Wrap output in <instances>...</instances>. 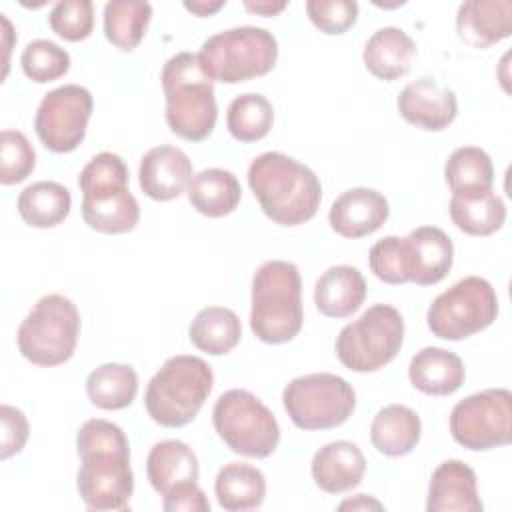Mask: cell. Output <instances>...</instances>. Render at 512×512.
Listing matches in <instances>:
<instances>
[{
	"label": "cell",
	"mask_w": 512,
	"mask_h": 512,
	"mask_svg": "<svg viewBox=\"0 0 512 512\" xmlns=\"http://www.w3.org/2000/svg\"><path fill=\"white\" fill-rule=\"evenodd\" d=\"M80 468L76 488L86 508L122 510L134 492L130 444L124 430L104 418L86 420L76 434Z\"/></svg>",
	"instance_id": "6da1fadb"
},
{
	"label": "cell",
	"mask_w": 512,
	"mask_h": 512,
	"mask_svg": "<svg viewBox=\"0 0 512 512\" xmlns=\"http://www.w3.org/2000/svg\"><path fill=\"white\" fill-rule=\"evenodd\" d=\"M248 184L262 212L280 226L308 222L322 200L318 176L282 152L258 154L248 166Z\"/></svg>",
	"instance_id": "7a4b0ae2"
},
{
	"label": "cell",
	"mask_w": 512,
	"mask_h": 512,
	"mask_svg": "<svg viewBox=\"0 0 512 512\" xmlns=\"http://www.w3.org/2000/svg\"><path fill=\"white\" fill-rule=\"evenodd\" d=\"M168 128L188 140L208 138L216 126L218 106L214 80L202 66L198 54L178 52L166 60L162 74Z\"/></svg>",
	"instance_id": "3957f363"
},
{
	"label": "cell",
	"mask_w": 512,
	"mask_h": 512,
	"mask_svg": "<svg viewBox=\"0 0 512 512\" xmlns=\"http://www.w3.org/2000/svg\"><path fill=\"white\" fill-rule=\"evenodd\" d=\"M302 278L286 260L264 262L252 278L250 328L266 344L290 342L302 328Z\"/></svg>",
	"instance_id": "277c9868"
},
{
	"label": "cell",
	"mask_w": 512,
	"mask_h": 512,
	"mask_svg": "<svg viewBox=\"0 0 512 512\" xmlns=\"http://www.w3.org/2000/svg\"><path fill=\"white\" fill-rule=\"evenodd\" d=\"M82 218L102 234H126L140 220V206L128 188V168L114 152L96 154L80 172Z\"/></svg>",
	"instance_id": "5b68a950"
},
{
	"label": "cell",
	"mask_w": 512,
	"mask_h": 512,
	"mask_svg": "<svg viewBox=\"0 0 512 512\" xmlns=\"http://www.w3.org/2000/svg\"><path fill=\"white\" fill-rule=\"evenodd\" d=\"M212 386L214 374L206 360L190 354L172 356L146 386V412L160 426H186L208 400Z\"/></svg>",
	"instance_id": "8992f818"
},
{
	"label": "cell",
	"mask_w": 512,
	"mask_h": 512,
	"mask_svg": "<svg viewBox=\"0 0 512 512\" xmlns=\"http://www.w3.org/2000/svg\"><path fill=\"white\" fill-rule=\"evenodd\" d=\"M80 336V312L62 294L42 296L22 320L16 342L34 366L52 368L72 358Z\"/></svg>",
	"instance_id": "52a82bcc"
},
{
	"label": "cell",
	"mask_w": 512,
	"mask_h": 512,
	"mask_svg": "<svg viewBox=\"0 0 512 512\" xmlns=\"http://www.w3.org/2000/svg\"><path fill=\"white\" fill-rule=\"evenodd\" d=\"M198 58L212 80L238 84L268 74L278 58V42L260 26H236L204 40Z\"/></svg>",
	"instance_id": "ba28073f"
},
{
	"label": "cell",
	"mask_w": 512,
	"mask_h": 512,
	"mask_svg": "<svg viewBox=\"0 0 512 512\" xmlns=\"http://www.w3.org/2000/svg\"><path fill=\"white\" fill-rule=\"evenodd\" d=\"M212 422L224 444L248 458H266L280 442V426L272 410L242 388H232L218 396Z\"/></svg>",
	"instance_id": "9c48e42d"
},
{
	"label": "cell",
	"mask_w": 512,
	"mask_h": 512,
	"mask_svg": "<svg viewBox=\"0 0 512 512\" xmlns=\"http://www.w3.org/2000/svg\"><path fill=\"white\" fill-rule=\"evenodd\" d=\"M404 342V318L390 304H374L336 338V356L352 372H376L396 358Z\"/></svg>",
	"instance_id": "30bf717a"
},
{
	"label": "cell",
	"mask_w": 512,
	"mask_h": 512,
	"mask_svg": "<svg viewBox=\"0 0 512 512\" xmlns=\"http://www.w3.org/2000/svg\"><path fill=\"white\" fill-rule=\"evenodd\" d=\"M282 404L300 430H330L352 416L356 392L342 376L316 372L290 380Z\"/></svg>",
	"instance_id": "8fae6325"
},
{
	"label": "cell",
	"mask_w": 512,
	"mask_h": 512,
	"mask_svg": "<svg viewBox=\"0 0 512 512\" xmlns=\"http://www.w3.org/2000/svg\"><path fill=\"white\" fill-rule=\"evenodd\" d=\"M496 316L498 298L492 284L480 276H466L432 300L426 324L442 340H464L486 330Z\"/></svg>",
	"instance_id": "7c38bea8"
},
{
	"label": "cell",
	"mask_w": 512,
	"mask_h": 512,
	"mask_svg": "<svg viewBox=\"0 0 512 512\" xmlns=\"http://www.w3.org/2000/svg\"><path fill=\"white\" fill-rule=\"evenodd\" d=\"M452 438L476 452L506 446L512 440V392L486 388L460 400L450 412Z\"/></svg>",
	"instance_id": "4fadbf2b"
},
{
	"label": "cell",
	"mask_w": 512,
	"mask_h": 512,
	"mask_svg": "<svg viewBox=\"0 0 512 512\" xmlns=\"http://www.w3.org/2000/svg\"><path fill=\"white\" fill-rule=\"evenodd\" d=\"M92 108V94L84 86L64 84L50 90L40 100L34 118L40 142L56 154L76 150L86 136Z\"/></svg>",
	"instance_id": "5bb4252c"
},
{
	"label": "cell",
	"mask_w": 512,
	"mask_h": 512,
	"mask_svg": "<svg viewBox=\"0 0 512 512\" xmlns=\"http://www.w3.org/2000/svg\"><path fill=\"white\" fill-rule=\"evenodd\" d=\"M396 106L408 124L428 132L448 128L458 114L456 94L428 76L406 84L398 94Z\"/></svg>",
	"instance_id": "9a60e30c"
},
{
	"label": "cell",
	"mask_w": 512,
	"mask_h": 512,
	"mask_svg": "<svg viewBox=\"0 0 512 512\" xmlns=\"http://www.w3.org/2000/svg\"><path fill=\"white\" fill-rule=\"evenodd\" d=\"M192 180V162L176 146L150 148L138 166V184L142 192L158 202L178 198Z\"/></svg>",
	"instance_id": "2e32d148"
},
{
	"label": "cell",
	"mask_w": 512,
	"mask_h": 512,
	"mask_svg": "<svg viewBox=\"0 0 512 512\" xmlns=\"http://www.w3.org/2000/svg\"><path fill=\"white\" fill-rule=\"evenodd\" d=\"M408 282L432 286L446 278L454 260L450 236L436 226H420L404 236Z\"/></svg>",
	"instance_id": "e0dca14e"
},
{
	"label": "cell",
	"mask_w": 512,
	"mask_h": 512,
	"mask_svg": "<svg viewBox=\"0 0 512 512\" xmlns=\"http://www.w3.org/2000/svg\"><path fill=\"white\" fill-rule=\"evenodd\" d=\"M390 216L388 200L372 188H350L330 206L328 222L344 238H362L376 232Z\"/></svg>",
	"instance_id": "ac0fdd59"
},
{
	"label": "cell",
	"mask_w": 512,
	"mask_h": 512,
	"mask_svg": "<svg viewBox=\"0 0 512 512\" xmlns=\"http://www.w3.org/2000/svg\"><path fill=\"white\" fill-rule=\"evenodd\" d=\"M474 470L462 460H444L430 476L428 512H482Z\"/></svg>",
	"instance_id": "d6986e66"
},
{
	"label": "cell",
	"mask_w": 512,
	"mask_h": 512,
	"mask_svg": "<svg viewBox=\"0 0 512 512\" xmlns=\"http://www.w3.org/2000/svg\"><path fill=\"white\" fill-rule=\"evenodd\" d=\"M456 30L470 48H490L512 34L510 0H468L458 6Z\"/></svg>",
	"instance_id": "ffe728a7"
},
{
	"label": "cell",
	"mask_w": 512,
	"mask_h": 512,
	"mask_svg": "<svg viewBox=\"0 0 512 512\" xmlns=\"http://www.w3.org/2000/svg\"><path fill=\"white\" fill-rule=\"evenodd\" d=\"M310 472L320 490L328 494H342L362 482L366 458L354 442L334 440L316 450Z\"/></svg>",
	"instance_id": "44dd1931"
},
{
	"label": "cell",
	"mask_w": 512,
	"mask_h": 512,
	"mask_svg": "<svg viewBox=\"0 0 512 512\" xmlns=\"http://www.w3.org/2000/svg\"><path fill=\"white\" fill-rule=\"evenodd\" d=\"M408 378L422 394L448 396L464 384L466 370L458 354L444 348L426 346L412 356Z\"/></svg>",
	"instance_id": "7402d4cb"
},
{
	"label": "cell",
	"mask_w": 512,
	"mask_h": 512,
	"mask_svg": "<svg viewBox=\"0 0 512 512\" xmlns=\"http://www.w3.org/2000/svg\"><path fill=\"white\" fill-rule=\"evenodd\" d=\"M416 56L414 40L396 26L378 28L366 42L362 60L366 70L386 82L402 78L410 72Z\"/></svg>",
	"instance_id": "603a6c76"
},
{
	"label": "cell",
	"mask_w": 512,
	"mask_h": 512,
	"mask_svg": "<svg viewBox=\"0 0 512 512\" xmlns=\"http://www.w3.org/2000/svg\"><path fill=\"white\" fill-rule=\"evenodd\" d=\"M366 298V280L362 272L348 264L328 268L314 286V304L328 318H346L354 314Z\"/></svg>",
	"instance_id": "cb8c5ba5"
},
{
	"label": "cell",
	"mask_w": 512,
	"mask_h": 512,
	"mask_svg": "<svg viewBox=\"0 0 512 512\" xmlns=\"http://www.w3.org/2000/svg\"><path fill=\"white\" fill-rule=\"evenodd\" d=\"M150 486L160 494H168L176 486L196 482L200 474L194 450L180 440H160L152 446L146 460Z\"/></svg>",
	"instance_id": "d4e9b609"
},
{
	"label": "cell",
	"mask_w": 512,
	"mask_h": 512,
	"mask_svg": "<svg viewBox=\"0 0 512 512\" xmlns=\"http://www.w3.org/2000/svg\"><path fill=\"white\" fill-rule=\"evenodd\" d=\"M422 422L420 416L404 406L390 404L376 412L370 424V440L374 448L384 456H406L420 442Z\"/></svg>",
	"instance_id": "484cf974"
},
{
	"label": "cell",
	"mask_w": 512,
	"mask_h": 512,
	"mask_svg": "<svg viewBox=\"0 0 512 512\" xmlns=\"http://www.w3.org/2000/svg\"><path fill=\"white\" fill-rule=\"evenodd\" d=\"M242 198L238 178L224 168H206L192 176L188 184V200L192 208L208 218L232 214Z\"/></svg>",
	"instance_id": "4316f807"
},
{
	"label": "cell",
	"mask_w": 512,
	"mask_h": 512,
	"mask_svg": "<svg viewBox=\"0 0 512 512\" xmlns=\"http://www.w3.org/2000/svg\"><path fill=\"white\" fill-rule=\"evenodd\" d=\"M448 210L456 228L470 236H490L506 222L504 200L494 190L452 194Z\"/></svg>",
	"instance_id": "83f0119b"
},
{
	"label": "cell",
	"mask_w": 512,
	"mask_h": 512,
	"mask_svg": "<svg viewBox=\"0 0 512 512\" xmlns=\"http://www.w3.org/2000/svg\"><path fill=\"white\" fill-rule=\"evenodd\" d=\"M214 492L218 504L228 512L254 510L264 502L266 478L252 464L228 462L214 480Z\"/></svg>",
	"instance_id": "f1b7e54d"
},
{
	"label": "cell",
	"mask_w": 512,
	"mask_h": 512,
	"mask_svg": "<svg viewBox=\"0 0 512 512\" xmlns=\"http://www.w3.org/2000/svg\"><path fill=\"white\" fill-rule=\"evenodd\" d=\"M16 208L28 226L54 228L68 218L72 196L66 186L52 180H40L20 192Z\"/></svg>",
	"instance_id": "f546056e"
},
{
	"label": "cell",
	"mask_w": 512,
	"mask_h": 512,
	"mask_svg": "<svg viewBox=\"0 0 512 512\" xmlns=\"http://www.w3.org/2000/svg\"><path fill=\"white\" fill-rule=\"evenodd\" d=\"M188 336L198 350L210 356H222L238 346L242 338V324L234 310L224 306H206L194 316Z\"/></svg>",
	"instance_id": "4dcf8cb0"
},
{
	"label": "cell",
	"mask_w": 512,
	"mask_h": 512,
	"mask_svg": "<svg viewBox=\"0 0 512 512\" xmlns=\"http://www.w3.org/2000/svg\"><path fill=\"white\" fill-rule=\"evenodd\" d=\"M138 392V374L128 364L108 362L92 370L86 378L90 402L102 410H122L130 406Z\"/></svg>",
	"instance_id": "1f68e13d"
},
{
	"label": "cell",
	"mask_w": 512,
	"mask_h": 512,
	"mask_svg": "<svg viewBox=\"0 0 512 512\" xmlns=\"http://www.w3.org/2000/svg\"><path fill=\"white\" fill-rule=\"evenodd\" d=\"M152 4L140 0H112L104 4V34L118 50H134L150 24Z\"/></svg>",
	"instance_id": "d6a6232c"
},
{
	"label": "cell",
	"mask_w": 512,
	"mask_h": 512,
	"mask_svg": "<svg viewBox=\"0 0 512 512\" xmlns=\"http://www.w3.org/2000/svg\"><path fill=\"white\" fill-rule=\"evenodd\" d=\"M444 178L452 194L492 190L494 166L482 148L462 146L448 156L444 164Z\"/></svg>",
	"instance_id": "836d02e7"
},
{
	"label": "cell",
	"mask_w": 512,
	"mask_h": 512,
	"mask_svg": "<svg viewBox=\"0 0 512 512\" xmlns=\"http://www.w3.org/2000/svg\"><path fill=\"white\" fill-rule=\"evenodd\" d=\"M274 122V108L270 100L258 92L236 96L226 112V126L240 142L262 140Z\"/></svg>",
	"instance_id": "e575fe53"
},
{
	"label": "cell",
	"mask_w": 512,
	"mask_h": 512,
	"mask_svg": "<svg viewBox=\"0 0 512 512\" xmlns=\"http://www.w3.org/2000/svg\"><path fill=\"white\" fill-rule=\"evenodd\" d=\"M20 64L32 82L46 84L62 78L70 70V54L56 42L38 38L26 44Z\"/></svg>",
	"instance_id": "d590c367"
},
{
	"label": "cell",
	"mask_w": 512,
	"mask_h": 512,
	"mask_svg": "<svg viewBox=\"0 0 512 512\" xmlns=\"http://www.w3.org/2000/svg\"><path fill=\"white\" fill-rule=\"evenodd\" d=\"M36 166V152L28 138L18 130L0 134V182L4 186L26 180Z\"/></svg>",
	"instance_id": "8d00e7d4"
},
{
	"label": "cell",
	"mask_w": 512,
	"mask_h": 512,
	"mask_svg": "<svg viewBox=\"0 0 512 512\" xmlns=\"http://www.w3.org/2000/svg\"><path fill=\"white\" fill-rule=\"evenodd\" d=\"M48 24L68 42L86 40L94 28V4L90 0L56 2L48 14Z\"/></svg>",
	"instance_id": "74e56055"
},
{
	"label": "cell",
	"mask_w": 512,
	"mask_h": 512,
	"mask_svg": "<svg viewBox=\"0 0 512 512\" xmlns=\"http://www.w3.org/2000/svg\"><path fill=\"white\" fill-rule=\"evenodd\" d=\"M368 264L374 276L386 284H404L408 282L406 270V252L404 238L386 236L372 244L368 252Z\"/></svg>",
	"instance_id": "f35d334b"
},
{
	"label": "cell",
	"mask_w": 512,
	"mask_h": 512,
	"mask_svg": "<svg viewBox=\"0 0 512 512\" xmlns=\"http://www.w3.org/2000/svg\"><path fill=\"white\" fill-rule=\"evenodd\" d=\"M306 14L310 22L324 34H344L358 18V2L354 0H308Z\"/></svg>",
	"instance_id": "ab89813d"
},
{
	"label": "cell",
	"mask_w": 512,
	"mask_h": 512,
	"mask_svg": "<svg viewBox=\"0 0 512 512\" xmlns=\"http://www.w3.org/2000/svg\"><path fill=\"white\" fill-rule=\"evenodd\" d=\"M0 422H2L0 458L6 460L24 448L30 428H28V420H26L24 412L10 404L0 406Z\"/></svg>",
	"instance_id": "60d3db41"
},
{
	"label": "cell",
	"mask_w": 512,
	"mask_h": 512,
	"mask_svg": "<svg viewBox=\"0 0 512 512\" xmlns=\"http://www.w3.org/2000/svg\"><path fill=\"white\" fill-rule=\"evenodd\" d=\"M166 512H208L210 502L198 482H186L162 496Z\"/></svg>",
	"instance_id": "b9f144b4"
},
{
	"label": "cell",
	"mask_w": 512,
	"mask_h": 512,
	"mask_svg": "<svg viewBox=\"0 0 512 512\" xmlns=\"http://www.w3.org/2000/svg\"><path fill=\"white\" fill-rule=\"evenodd\" d=\"M286 6H288V2H284V0H278V2L276 0H256V2L246 0L244 2V8L258 14V16H276Z\"/></svg>",
	"instance_id": "7bdbcfd3"
},
{
	"label": "cell",
	"mask_w": 512,
	"mask_h": 512,
	"mask_svg": "<svg viewBox=\"0 0 512 512\" xmlns=\"http://www.w3.org/2000/svg\"><path fill=\"white\" fill-rule=\"evenodd\" d=\"M338 510H384V504H380L376 498L368 494H356L354 498L344 500Z\"/></svg>",
	"instance_id": "ee69618b"
},
{
	"label": "cell",
	"mask_w": 512,
	"mask_h": 512,
	"mask_svg": "<svg viewBox=\"0 0 512 512\" xmlns=\"http://www.w3.org/2000/svg\"><path fill=\"white\" fill-rule=\"evenodd\" d=\"M224 0H216V2H184V8L196 16H210L214 12H218L220 8H224Z\"/></svg>",
	"instance_id": "f6af8a7d"
},
{
	"label": "cell",
	"mask_w": 512,
	"mask_h": 512,
	"mask_svg": "<svg viewBox=\"0 0 512 512\" xmlns=\"http://www.w3.org/2000/svg\"><path fill=\"white\" fill-rule=\"evenodd\" d=\"M2 24H4V50H6V60H4V76H6V72H8V52H10L8 38L12 36V24L4 14H2Z\"/></svg>",
	"instance_id": "bcb514c9"
}]
</instances>
